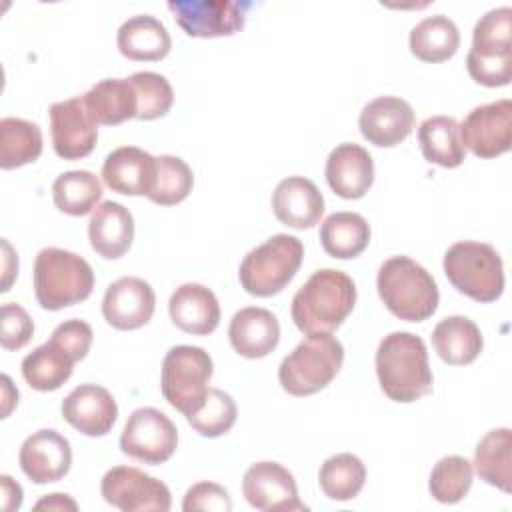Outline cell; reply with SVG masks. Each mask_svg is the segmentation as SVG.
<instances>
[{"label": "cell", "mask_w": 512, "mask_h": 512, "mask_svg": "<svg viewBox=\"0 0 512 512\" xmlns=\"http://www.w3.org/2000/svg\"><path fill=\"white\" fill-rule=\"evenodd\" d=\"M14 404H18V390L12 386L10 376L2 374V418H8Z\"/></svg>", "instance_id": "obj_47"}, {"label": "cell", "mask_w": 512, "mask_h": 512, "mask_svg": "<svg viewBox=\"0 0 512 512\" xmlns=\"http://www.w3.org/2000/svg\"><path fill=\"white\" fill-rule=\"evenodd\" d=\"M358 128L370 144L392 148L410 136L414 110L400 96H378L362 108Z\"/></svg>", "instance_id": "obj_18"}, {"label": "cell", "mask_w": 512, "mask_h": 512, "mask_svg": "<svg viewBox=\"0 0 512 512\" xmlns=\"http://www.w3.org/2000/svg\"><path fill=\"white\" fill-rule=\"evenodd\" d=\"M512 8L500 6L478 18L472 32V46L466 68L474 82L482 86H506L512 78Z\"/></svg>", "instance_id": "obj_5"}, {"label": "cell", "mask_w": 512, "mask_h": 512, "mask_svg": "<svg viewBox=\"0 0 512 512\" xmlns=\"http://www.w3.org/2000/svg\"><path fill=\"white\" fill-rule=\"evenodd\" d=\"M242 494L248 504L262 512H300L308 506L298 498L292 472L278 462H256L242 478Z\"/></svg>", "instance_id": "obj_14"}, {"label": "cell", "mask_w": 512, "mask_h": 512, "mask_svg": "<svg viewBox=\"0 0 512 512\" xmlns=\"http://www.w3.org/2000/svg\"><path fill=\"white\" fill-rule=\"evenodd\" d=\"M444 274L450 284L476 302H494L504 290V266L494 246L462 240L444 254Z\"/></svg>", "instance_id": "obj_7"}, {"label": "cell", "mask_w": 512, "mask_h": 512, "mask_svg": "<svg viewBox=\"0 0 512 512\" xmlns=\"http://www.w3.org/2000/svg\"><path fill=\"white\" fill-rule=\"evenodd\" d=\"M92 336L94 334H92V328L88 322L70 318V320L58 324L50 338L54 342H58L64 350H68L70 356L78 362L88 354V350L92 346Z\"/></svg>", "instance_id": "obj_43"}, {"label": "cell", "mask_w": 512, "mask_h": 512, "mask_svg": "<svg viewBox=\"0 0 512 512\" xmlns=\"http://www.w3.org/2000/svg\"><path fill=\"white\" fill-rule=\"evenodd\" d=\"M168 312L182 332L194 336L214 332L220 322V304L214 292L196 282H186L172 292Z\"/></svg>", "instance_id": "obj_24"}, {"label": "cell", "mask_w": 512, "mask_h": 512, "mask_svg": "<svg viewBox=\"0 0 512 512\" xmlns=\"http://www.w3.org/2000/svg\"><path fill=\"white\" fill-rule=\"evenodd\" d=\"M18 462L34 484L58 482L72 466V448L60 432L42 428L22 442Z\"/></svg>", "instance_id": "obj_17"}, {"label": "cell", "mask_w": 512, "mask_h": 512, "mask_svg": "<svg viewBox=\"0 0 512 512\" xmlns=\"http://www.w3.org/2000/svg\"><path fill=\"white\" fill-rule=\"evenodd\" d=\"M90 114L98 124L116 126L136 118L138 96L130 78H104L82 94Z\"/></svg>", "instance_id": "obj_27"}, {"label": "cell", "mask_w": 512, "mask_h": 512, "mask_svg": "<svg viewBox=\"0 0 512 512\" xmlns=\"http://www.w3.org/2000/svg\"><path fill=\"white\" fill-rule=\"evenodd\" d=\"M88 238L94 252L106 260H116L128 252L134 240V218L120 202H102L90 216Z\"/></svg>", "instance_id": "obj_25"}, {"label": "cell", "mask_w": 512, "mask_h": 512, "mask_svg": "<svg viewBox=\"0 0 512 512\" xmlns=\"http://www.w3.org/2000/svg\"><path fill=\"white\" fill-rule=\"evenodd\" d=\"M232 508V500L220 484L214 482H198L190 486L184 494L182 510L184 512H196V510H216V512H228Z\"/></svg>", "instance_id": "obj_42"}, {"label": "cell", "mask_w": 512, "mask_h": 512, "mask_svg": "<svg viewBox=\"0 0 512 512\" xmlns=\"http://www.w3.org/2000/svg\"><path fill=\"white\" fill-rule=\"evenodd\" d=\"M34 334V322L30 314L16 302L2 304V332L0 344L6 350L24 348Z\"/></svg>", "instance_id": "obj_41"}, {"label": "cell", "mask_w": 512, "mask_h": 512, "mask_svg": "<svg viewBox=\"0 0 512 512\" xmlns=\"http://www.w3.org/2000/svg\"><path fill=\"white\" fill-rule=\"evenodd\" d=\"M78 510V504L68 494H48L46 498L38 500L34 504V510Z\"/></svg>", "instance_id": "obj_46"}, {"label": "cell", "mask_w": 512, "mask_h": 512, "mask_svg": "<svg viewBox=\"0 0 512 512\" xmlns=\"http://www.w3.org/2000/svg\"><path fill=\"white\" fill-rule=\"evenodd\" d=\"M0 486H2V510L12 512L18 510L22 504V486L12 480L8 474L0 476Z\"/></svg>", "instance_id": "obj_44"}, {"label": "cell", "mask_w": 512, "mask_h": 512, "mask_svg": "<svg viewBox=\"0 0 512 512\" xmlns=\"http://www.w3.org/2000/svg\"><path fill=\"white\" fill-rule=\"evenodd\" d=\"M74 358L52 338L32 350L22 360V376L30 388L38 392L58 390L70 376L74 368Z\"/></svg>", "instance_id": "obj_30"}, {"label": "cell", "mask_w": 512, "mask_h": 512, "mask_svg": "<svg viewBox=\"0 0 512 512\" xmlns=\"http://www.w3.org/2000/svg\"><path fill=\"white\" fill-rule=\"evenodd\" d=\"M326 182L340 198H362L374 182L370 152L354 142L338 144L326 158Z\"/></svg>", "instance_id": "obj_21"}, {"label": "cell", "mask_w": 512, "mask_h": 512, "mask_svg": "<svg viewBox=\"0 0 512 512\" xmlns=\"http://www.w3.org/2000/svg\"><path fill=\"white\" fill-rule=\"evenodd\" d=\"M178 446V430L174 422L158 408H136L120 434V448L134 460L144 464L166 462Z\"/></svg>", "instance_id": "obj_10"}, {"label": "cell", "mask_w": 512, "mask_h": 512, "mask_svg": "<svg viewBox=\"0 0 512 512\" xmlns=\"http://www.w3.org/2000/svg\"><path fill=\"white\" fill-rule=\"evenodd\" d=\"M472 476V462L456 454L444 456L434 464L430 472L428 490L440 504H456L470 492Z\"/></svg>", "instance_id": "obj_37"}, {"label": "cell", "mask_w": 512, "mask_h": 512, "mask_svg": "<svg viewBox=\"0 0 512 512\" xmlns=\"http://www.w3.org/2000/svg\"><path fill=\"white\" fill-rule=\"evenodd\" d=\"M474 468L480 480L502 492L512 490V432L494 428L486 432L474 450Z\"/></svg>", "instance_id": "obj_31"}, {"label": "cell", "mask_w": 512, "mask_h": 512, "mask_svg": "<svg viewBox=\"0 0 512 512\" xmlns=\"http://www.w3.org/2000/svg\"><path fill=\"white\" fill-rule=\"evenodd\" d=\"M410 52L422 62H444L452 58L460 46V32L454 20L444 14L422 18L410 30Z\"/></svg>", "instance_id": "obj_32"}, {"label": "cell", "mask_w": 512, "mask_h": 512, "mask_svg": "<svg viewBox=\"0 0 512 512\" xmlns=\"http://www.w3.org/2000/svg\"><path fill=\"white\" fill-rule=\"evenodd\" d=\"M42 154V130L36 122L6 116L0 120V166L12 170Z\"/></svg>", "instance_id": "obj_34"}, {"label": "cell", "mask_w": 512, "mask_h": 512, "mask_svg": "<svg viewBox=\"0 0 512 512\" xmlns=\"http://www.w3.org/2000/svg\"><path fill=\"white\" fill-rule=\"evenodd\" d=\"M116 44L122 56L140 62L162 60L172 48L168 28L152 14H136L124 20Z\"/></svg>", "instance_id": "obj_26"}, {"label": "cell", "mask_w": 512, "mask_h": 512, "mask_svg": "<svg viewBox=\"0 0 512 512\" xmlns=\"http://www.w3.org/2000/svg\"><path fill=\"white\" fill-rule=\"evenodd\" d=\"M154 308V288L138 276H122L114 280L102 298L104 320L116 330H136L148 324Z\"/></svg>", "instance_id": "obj_16"}, {"label": "cell", "mask_w": 512, "mask_h": 512, "mask_svg": "<svg viewBox=\"0 0 512 512\" xmlns=\"http://www.w3.org/2000/svg\"><path fill=\"white\" fill-rule=\"evenodd\" d=\"M2 250H4V278H2V292L10 290V284L14 276L18 274V256L14 254L10 242L4 238L2 240Z\"/></svg>", "instance_id": "obj_45"}, {"label": "cell", "mask_w": 512, "mask_h": 512, "mask_svg": "<svg viewBox=\"0 0 512 512\" xmlns=\"http://www.w3.org/2000/svg\"><path fill=\"white\" fill-rule=\"evenodd\" d=\"M320 242L332 258H356L370 242V226L356 212H334L320 226Z\"/></svg>", "instance_id": "obj_33"}, {"label": "cell", "mask_w": 512, "mask_h": 512, "mask_svg": "<svg viewBox=\"0 0 512 512\" xmlns=\"http://www.w3.org/2000/svg\"><path fill=\"white\" fill-rule=\"evenodd\" d=\"M272 210L290 228H312L324 214V196L310 178L288 176L272 192Z\"/></svg>", "instance_id": "obj_22"}, {"label": "cell", "mask_w": 512, "mask_h": 512, "mask_svg": "<svg viewBox=\"0 0 512 512\" xmlns=\"http://www.w3.org/2000/svg\"><path fill=\"white\" fill-rule=\"evenodd\" d=\"M52 198L60 212L84 216L94 210L102 198V182L88 170L62 172L52 184Z\"/></svg>", "instance_id": "obj_35"}, {"label": "cell", "mask_w": 512, "mask_h": 512, "mask_svg": "<svg viewBox=\"0 0 512 512\" xmlns=\"http://www.w3.org/2000/svg\"><path fill=\"white\" fill-rule=\"evenodd\" d=\"M344 362V346L332 334H308L278 368L280 386L292 396H310L326 388Z\"/></svg>", "instance_id": "obj_6"}, {"label": "cell", "mask_w": 512, "mask_h": 512, "mask_svg": "<svg viewBox=\"0 0 512 512\" xmlns=\"http://www.w3.org/2000/svg\"><path fill=\"white\" fill-rule=\"evenodd\" d=\"M246 2L234 0H170L168 10L178 26L194 38L232 36L244 28Z\"/></svg>", "instance_id": "obj_12"}, {"label": "cell", "mask_w": 512, "mask_h": 512, "mask_svg": "<svg viewBox=\"0 0 512 512\" xmlns=\"http://www.w3.org/2000/svg\"><path fill=\"white\" fill-rule=\"evenodd\" d=\"M376 288L384 306L406 322H422L438 308L440 292L436 280L408 256H392L382 262Z\"/></svg>", "instance_id": "obj_3"}, {"label": "cell", "mask_w": 512, "mask_h": 512, "mask_svg": "<svg viewBox=\"0 0 512 512\" xmlns=\"http://www.w3.org/2000/svg\"><path fill=\"white\" fill-rule=\"evenodd\" d=\"M54 152L64 160L88 156L98 140V122L82 96L54 102L48 110Z\"/></svg>", "instance_id": "obj_15"}, {"label": "cell", "mask_w": 512, "mask_h": 512, "mask_svg": "<svg viewBox=\"0 0 512 512\" xmlns=\"http://www.w3.org/2000/svg\"><path fill=\"white\" fill-rule=\"evenodd\" d=\"M376 374L382 392L394 402H414L432 392L428 350L412 332H390L376 350Z\"/></svg>", "instance_id": "obj_2"}, {"label": "cell", "mask_w": 512, "mask_h": 512, "mask_svg": "<svg viewBox=\"0 0 512 512\" xmlns=\"http://www.w3.org/2000/svg\"><path fill=\"white\" fill-rule=\"evenodd\" d=\"M102 180L112 192L148 196L156 182V156L138 146H120L104 158Z\"/></svg>", "instance_id": "obj_20"}, {"label": "cell", "mask_w": 512, "mask_h": 512, "mask_svg": "<svg viewBox=\"0 0 512 512\" xmlns=\"http://www.w3.org/2000/svg\"><path fill=\"white\" fill-rule=\"evenodd\" d=\"M130 82L138 96V120H154L168 114L174 102V90L162 74L142 70L134 72L130 76Z\"/></svg>", "instance_id": "obj_40"}, {"label": "cell", "mask_w": 512, "mask_h": 512, "mask_svg": "<svg viewBox=\"0 0 512 512\" xmlns=\"http://www.w3.org/2000/svg\"><path fill=\"white\" fill-rule=\"evenodd\" d=\"M232 348L244 358L268 356L280 340L278 318L260 306H246L238 310L228 326Z\"/></svg>", "instance_id": "obj_23"}, {"label": "cell", "mask_w": 512, "mask_h": 512, "mask_svg": "<svg viewBox=\"0 0 512 512\" xmlns=\"http://www.w3.org/2000/svg\"><path fill=\"white\" fill-rule=\"evenodd\" d=\"M62 416L84 436H104L118 418V406L104 386L80 384L62 400Z\"/></svg>", "instance_id": "obj_19"}, {"label": "cell", "mask_w": 512, "mask_h": 512, "mask_svg": "<svg viewBox=\"0 0 512 512\" xmlns=\"http://www.w3.org/2000/svg\"><path fill=\"white\" fill-rule=\"evenodd\" d=\"M318 482L330 500L346 502L356 498L362 490L366 482V466L358 456L350 452L334 454L320 466Z\"/></svg>", "instance_id": "obj_36"}, {"label": "cell", "mask_w": 512, "mask_h": 512, "mask_svg": "<svg viewBox=\"0 0 512 512\" xmlns=\"http://www.w3.org/2000/svg\"><path fill=\"white\" fill-rule=\"evenodd\" d=\"M238 416V408L234 398L220 390V388H208L202 404L186 416L188 424L206 438H218L234 426Z\"/></svg>", "instance_id": "obj_38"}, {"label": "cell", "mask_w": 512, "mask_h": 512, "mask_svg": "<svg viewBox=\"0 0 512 512\" xmlns=\"http://www.w3.org/2000/svg\"><path fill=\"white\" fill-rule=\"evenodd\" d=\"M92 266L78 254L48 246L34 260V294L44 310H62L92 294Z\"/></svg>", "instance_id": "obj_4"}, {"label": "cell", "mask_w": 512, "mask_h": 512, "mask_svg": "<svg viewBox=\"0 0 512 512\" xmlns=\"http://www.w3.org/2000/svg\"><path fill=\"white\" fill-rule=\"evenodd\" d=\"M302 258L304 246L296 236L274 234L242 258L240 284L252 296H274L296 276Z\"/></svg>", "instance_id": "obj_8"}, {"label": "cell", "mask_w": 512, "mask_h": 512, "mask_svg": "<svg viewBox=\"0 0 512 512\" xmlns=\"http://www.w3.org/2000/svg\"><path fill=\"white\" fill-rule=\"evenodd\" d=\"M194 186L192 168L178 156H156V182L148 198L160 206H174L182 202Z\"/></svg>", "instance_id": "obj_39"}, {"label": "cell", "mask_w": 512, "mask_h": 512, "mask_svg": "<svg viewBox=\"0 0 512 512\" xmlns=\"http://www.w3.org/2000/svg\"><path fill=\"white\" fill-rule=\"evenodd\" d=\"M418 144L422 156L442 168H458L466 158L460 140L458 120L452 116H430L418 126Z\"/></svg>", "instance_id": "obj_29"}, {"label": "cell", "mask_w": 512, "mask_h": 512, "mask_svg": "<svg viewBox=\"0 0 512 512\" xmlns=\"http://www.w3.org/2000/svg\"><path fill=\"white\" fill-rule=\"evenodd\" d=\"M212 372V358L204 348L190 344L172 346L162 360V396L172 408L188 416L202 404Z\"/></svg>", "instance_id": "obj_9"}, {"label": "cell", "mask_w": 512, "mask_h": 512, "mask_svg": "<svg viewBox=\"0 0 512 512\" xmlns=\"http://www.w3.org/2000/svg\"><path fill=\"white\" fill-rule=\"evenodd\" d=\"M102 498L124 512H168L172 506V496L168 486L134 468V466H114L100 482Z\"/></svg>", "instance_id": "obj_11"}, {"label": "cell", "mask_w": 512, "mask_h": 512, "mask_svg": "<svg viewBox=\"0 0 512 512\" xmlns=\"http://www.w3.org/2000/svg\"><path fill=\"white\" fill-rule=\"evenodd\" d=\"M458 126L464 148L478 158H496L510 150L512 102L502 98L476 106Z\"/></svg>", "instance_id": "obj_13"}, {"label": "cell", "mask_w": 512, "mask_h": 512, "mask_svg": "<svg viewBox=\"0 0 512 512\" xmlns=\"http://www.w3.org/2000/svg\"><path fill=\"white\" fill-rule=\"evenodd\" d=\"M432 346L446 364L464 366L480 356L484 338L470 318L446 316L432 330Z\"/></svg>", "instance_id": "obj_28"}, {"label": "cell", "mask_w": 512, "mask_h": 512, "mask_svg": "<svg viewBox=\"0 0 512 512\" xmlns=\"http://www.w3.org/2000/svg\"><path fill=\"white\" fill-rule=\"evenodd\" d=\"M356 304L354 280L334 268L316 270L292 298V320L304 334H332Z\"/></svg>", "instance_id": "obj_1"}]
</instances>
